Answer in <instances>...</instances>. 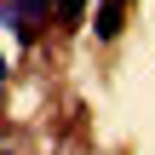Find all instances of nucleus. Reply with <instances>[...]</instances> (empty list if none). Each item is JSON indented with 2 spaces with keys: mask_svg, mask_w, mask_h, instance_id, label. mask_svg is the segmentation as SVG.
<instances>
[{
  "mask_svg": "<svg viewBox=\"0 0 155 155\" xmlns=\"http://www.w3.org/2000/svg\"><path fill=\"white\" fill-rule=\"evenodd\" d=\"M92 29H98V40H115V35L127 29V6H121V0H104L98 17H92Z\"/></svg>",
  "mask_w": 155,
  "mask_h": 155,
  "instance_id": "f257e3e1",
  "label": "nucleus"
},
{
  "mask_svg": "<svg viewBox=\"0 0 155 155\" xmlns=\"http://www.w3.org/2000/svg\"><path fill=\"white\" fill-rule=\"evenodd\" d=\"M46 6H52V12H58V17H63V23H75V17H81V6H86V0H46Z\"/></svg>",
  "mask_w": 155,
  "mask_h": 155,
  "instance_id": "f03ea898",
  "label": "nucleus"
},
{
  "mask_svg": "<svg viewBox=\"0 0 155 155\" xmlns=\"http://www.w3.org/2000/svg\"><path fill=\"white\" fill-rule=\"evenodd\" d=\"M0 81H6V58H0Z\"/></svg>",
  "mask_w": 155,
  "mask_h": 155,
  "instance_id": "7ed1b4c3",
  "label": "nucleus"
},
{
  "mask_svg": "<svg viewBox=\"0 0 155 155\" xmlns=\"http://www.w3.org/2000/svg\"><path fill=\"white\" fill-rule=\"evenodd\" d=\"M121 6H127V0H121Z\"/></svg>",
  "mask_w": 155,
  "mask_h": 155,
  "instance_id": "20e7f679",
  "label": "nucleus"
}]
</instances>
